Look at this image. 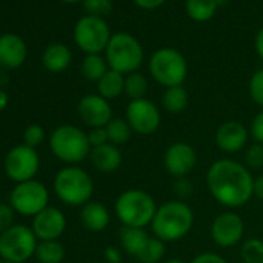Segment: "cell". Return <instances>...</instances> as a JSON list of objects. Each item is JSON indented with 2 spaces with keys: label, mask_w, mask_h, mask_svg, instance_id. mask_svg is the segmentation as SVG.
I'll use <instances>...</instances> for the list:
<instances>
[{
  "label": "cell",
  "mask_w": 263,
  "mask_h": 263,
  "mask_svg": "<svg viewBox=\"0 0 263 263\" xmlns=\"http://www.w3.org/2000/svg\"><path fill=\"white\" fill-rule=\"evenodd\" d=\"M206 186L212 198L228 209L241 208L254 197L251 171L232 158H220L209 166Z\"/></svg>",
  "instance_id": "cell-1"
},
{
  "label": "cell",
  "mask_w": 263,
  "mask_h": 263,
  "mask_svg": "<svg viewBox=\"0 0 263 263\" xmlns=\"http://www.w3.org/2000/svg\"><path fill=\"white\" fill-rule=\"evenodd\" d=\"M195 215L192 208L183 200H169L158 206L151 223L154 237L164 243L183 240L194 228Z\"/></svg>",
  "instance_id": "cell-2"
},
{
  "label": "cell",
  "mask_w": 263,
  "mask_h": 263,
  "mask_svg": "<svg viewBox=\"0 0 263 263\" xmlns=\"http://www.w3.org/2000/svg\"><path fill=\"white\" fill-rule=\"evenodd\" d=\"M158 206L155 198L143 189H125L115 201V215L122 226L143 228L151 226Z\"/></svg>",
  "instance_id": "cell-3"
},
{
  "label": "cell",
  "mask_w": 263,
  "mask_h": 263,
  "mask_svg": "<svg viewBox=\"0 0 263 263\" xmlns=\"http://www.w3.org/2000/svg\"><path fill=\"white\" fill-rule=\"evenodd\" d=\"M48 144L53 155L68 166H76L88 158L91 152L88 135L82 128L71 124H62L54 128Z\"/></svg>",
  "instance_id": "cell-4"
},
{
  "label": "cell",
  "mask_w": 263,
  "mask_h": 263,
  "mask_svg": "<svg viewBox=\"0 0 263 263\" xmlns=\"http://www.w3.org/2000/svg\"><path fill=\"white\" fill-rule=\"evenodd\" d=\"M58 198L68 206H84L95 192V183L87 171L79 166H67L61 169L53 183Z\"/></svg>",
  "instance_id": "cell-5"
},
{
  "label": "cell",
  "mask_w": 263,
  "mask_h": 263,
  "mask_svg": "<svg viewBox=\"0 0 263 263\" xmlns=\"http://www.w3.org/2000/svg\"><path fill=\"white\" fill-rule=\"evenodd\" d=\"M144 59V50L137 37L128 33H116L105 48V61L110 70L124 76L138 71Z\"/></svg>",
  "instance_id": "cell-6"
},
{
  "label": "cell",
  "mask_w": 263,
  "mask_h": 263,
  "mask_svg": "<svg viewBox=\"0 0 263 263\" xmlns=\"http://www.w3.org/2000/svg\"><path fill=\"white\" fill-rule=\"evenodd\" d=\"M149 70L160 85L166 88L178 87L183 85L187 76V62L180 51L174 48H160L152 54Z\"/></svg>",
  "instance_id": "cell-7"
},
{
  "label": "cell",
  "mask_w": 263,
  "mask_h": 263,
  "mask_svg": "<svg viewBox=\"0 0 263 263\" xmlns=\"http://www.w3.org/2000/svg\"><path fill=\"white\" fill-rule=\"evenodd\" d=\"M37 237L25 224H13L0 234V257L11 263H24L36 254Z\"/></svg>",
  "instance_id": "cell-8"
},
{
  "label": "cell",
  "mask_w": 263,
  "mask_h": 263,
  "mask_svg": "<svg viewBox=\"0 0 263 263\" xmlns=\"http://www.w3.org/2000/svg\"><path fill=\"white\" fill-rule=\"evenodd\" d=\"M50 194L45 184L37 180L17 183L10 194V204L16 212L25 217H36L48 208Z\"/></svg>",
  "instance_id": "cell-9"
},
{
  "label": "cell",
  "mask_w": 263,
  "mask_h": 263,
  "mask_svg": "<svg viewBox=\"0 0 263 263\" xmlns=\"http://www.w3.org/2000/svg\"><path fill=\"white\" fill-rule=\"evenodd\" d=\"M108 25L95 16H85L78 21L74 27V42L87 54H99L110 42Z\"/></svg>",
  "instance_id": "cell-10"
},
{
  "label": "cell",
  "mask_w": 263,
  "mask_h": 263,
  "mask_svg": "<svg viewBox=\"0 0 263 263\" xmlns=\"http://www.w3.org/2000/svg\"><path fill=\"white\" fill-rule=\"evenodd\" d=\"M125 121L138 135H152L161 125V111L155 102L147 98L134 99L127 104Z\"/></svg>",
  "instance_id": "cell-11"
},
{
  "label": "cell",
  "mask_w": 263,
  "mask_h": 263,
  "mask_svg": "<svg viewBox=\"0 0 263 263\" xmlns=\"http://www.w3.org/2000/svg\"><path fill=\"white\" fill-rule=\"evenodd\" d=\"M41 166V158L36 149L28 147L27 144H21L13 147L5 157V174L10 180L16 183H25L34 180Z\"/></svg>",
  "instance_id": "cell-12"
},
{
  "label": "cell",
  "mask_w": 263,
  "mask_h": 263,
  "mask_svg": "<svg viewBox=\"0 0 263 263\" xmlns=\"http://www.w3.org/2000/svg\"><path fill=\"white\" fill-rule=\"evenodd\" d=\"M245 237V221L232 211L218 214L211 224V238L220 248L237 246Z\"/></svg>",
  "instance_id": "cell-13"
},
{
  "label": "cell",
  "mask_w": 263,
  "mask_h": 263,
  "mask_svg": "<svg viewBox=\"0 0 263 263\" xmlns=\"http://www.w3.org/2000/svg\"><path fill=\"white\" fill-rule=\"evenodd\" d=\"M163 164L166 172L174 178L187 177L197 164V152L194 146L184 141L172 143L164 151Z\"/></svg>",
  "instance_id": "cell-14"
},
{
  "label": "cell",
  "mask_w": 263,
  "mask_h": 263,
  "mask_svg": "<svg viewBox=\"0 0 263 263\" xmlns=\"http://www.w3.org/2000/svg\"><path fill=\"white\" fill-rule=\"evenodd\" d=\"M249 130L240 121H226L218 125L215 132V146L228 155H234L248 147Z\"/></svg>",
  "instance_id": "cell-15"
},
{
  "label": "cell",
  "mask_w": 263,
  "mask_h": 263,
  "mask_svg": "<svg viewBox=\"0 0 263 263\" xmlns=\"http://www.w3.org/2000/svg\"><path fill=\"white\" fill-rule=\"evenodd\" d=\"M79 118L90 128L105 127L113 119L111 105L101 95H85L78 104Z\"/></svg>",
  "instance_id": "cell-16"
},
{
  "label": "cell",
  "mask_w": 263,
  "mask_h": 263,
  "mask_svg": "<svg viewBox=\"0 0 263 263\" xmlns=\"http://www.w3.org/2000/svg\"><path fill=\"white\" fill-rule=\"evenodd\" d=\"M67 228V218L64 212L58 208H45L36 217H33V232L36 234L37 240L48 241V240H59Z\"/></svg>",
  "instance_id": "cell-17"
},
{
  "label": "cell",
  "mask_w": 263,
  "mask_h": 263,
  "mask_svg": "<svg viewBox=\"0 0 263 263\" xmlns=\"http://www.w3.org/2000/svg\"><path fill=\"white\" fill-rule=\"evenodd\" d=\"M27 59V45L17 34L7 33L0 36V67L13 70L21 67Z\"/></svg>",
  "instance_id": "cell-18"
},
{
  "label": "cell",
  "mask_w": 263,
  "mask_h": 263,
  "mask_svg": "<svg viewBox=\"0 0 263 263\" xmlns=\"http://www.w3.org/2000/svg\"><path fill=\"white\" fill-rule=\"evenodd\" d=\"M88 158L93 167L102 174H111L118 171L122 164V152L119 151L118 146L110 144V143L98 146V147H91Z\"/></svg>",
  "instance_id": "cell-19"
},
{
  "label": "cell",
  "mask_w": 263,
  "mask_h": 263,
  "mask_svg": "<svg viewBox=\"0 0 263 263\" xmlns=\"http://www.w3.org/2000/svg\"><path fill=\"white\" fill-rule=\"evenodd\" d=\"M110 211L105 204L90 200L81 209V221L91 232H102L110 224Z\"/></svg>",
  "instance_id": "cell-20"
},
{
  "label": "cell",
  "mask_w": 263,
  "mask_h": 263,
  "mask_svg": "<svg viewBox=\"0 0 263 263\" xmlns=\"http://www.w3.org/2000/svg\"><path fill=\"white\" fill-rule=\"evenodd\" d=\"M149 238V232L143 228L121 226L119 229V248L122 249V252L134 258H137V255L141 252Z\"/></svg>",
  "instance_id": "cell-21"
},
{
  "label": "cell",
  "mask_w": 263,
  "mask_h": 263,
  "mask_svg": "<svg viewBox=\"0 0 263 263\" xmlns=\"http://www.w3.org/2000/svg\"><path fill=\"white\" fill-rule=\"evenodd\" d=\"M44 67L51 73H62L71 64V51L64 44H51L42 54Z\"/></svg>",
  "instance_id": "cell-22"
},
{
  "label": "cell",
  "mask_w": 263,
  "mask_h": 263,
  "mask_svg": "<svg viewBox=\"0 0 263 263\" xmlns=\"http://www.w3.org/2000/svg\"><path fill=\"white\" fill-rule=\"evenodd\" d=\"M124 85H125V76L122 73L108 68V71L98 82V95H101L107 101L116 99L124 93Z\"/></svg>",
  "instance_id": "cell-23"
},
{
  "label": "cell",
  "mask_w": 263,
  "mask_h": 263,
  "mask_svg": "<svg viewBox=\"0 0 263 263\" xmlns=\"http://www.w3.org/2000/svg\"><path fill=\"white\" fill-rule=\"evenodd\" d=\"M161 104H163V108L171 115H178L184 111L189 104L187 90L183 85L166 88V91L161 96Z\"/></svg>",
  "instance_id": "cell-24"
},
{
  "label": "cell",
  "mask_w": 263,
  "mask_h": 263,
  "mask_svg": "<svg viewBox=\"0 0 263 263\" xmlns=\"http://www.w3.org/2000/svg\"><path fill=\"white\" fill-rule=\"evenodd\" d=\"M218 7V0H186V13L195 22L209 21Z\"/></svg>",
  "instance_id": "cell-25"
},
{
  "label": "cell",
  "mask_w": 263,
  "mask_h": 263,
  "mask_svg": "<svg viewBox=\"0 0 263 263\" xmlns=\"http://www.w3.org/2000/svg\"><path fill=\"white\" fill-rule=\"evenodd\" d=\"M105 132H107L108 143L115 144L118 147L128 143L130 138H132V134H134V130H132V127L128 125L125 118L124 119L122 118H113L105 125Z\"/></svg>",
  "instance_id": "cell-26"
},
{
  "label": "cell",
  "mask_w": 263,
  "mask_h": 263,
  "mask_svg": "<svg viewBox=\"0 0 263 263\" xmlns=\"http://www.w3.org/2000/svg\"><path fill=\"white\" fill-rule=\"evenodd\" d=\"M34 255L39 263H61L65 257V249L59 240L39 241Z\"/></svg>",
  "instance_id": "cell-27"
},
{
  "label": "cell",
  "mask_w": 263,
  "mask_h": 263,
  "mask_svg": "<svg viewBox=\"0 0 263 263\" xmlns=\"http://www.w3.org/2000/svg\"><path fill=\"white\" fill-rule=\"evenodd\" d=\"M81 71L85 79L98 84L101 78L108 71V64L101 54H87L85 59L82 61Z\"/></svg>",
  "instance_id": "cell-28"
},
{
  "label": "cell",
  "mask_w": 263,
  "mask_h": 263,
  "mask_svg": "<svg viewBox=\"0 0 263 263\" xmlns=\"http://www.w3.org/2000/svg\"><path fill=\"white\" fill-rule=\"evenodd\" d=\"M166 255V243L160 238L151 235L141 252L137 255V260L140 263H160Z\"/></svg>",
  "instance_id": "cell-29"
},
{
  "label": "cell",
  "mask_w": 263,
  "mask_h": 263,
  "mask_svg": "<svg viewBox=\"0 0 263 263\" xmlns=\"http://www.w3.org/2000/svg\"><path fill=\"white\" fill-rule=\"evenodd\" d=\"M147 88H149V82H147L146 76L141 74L140 71L130 73V74L125 76L124 93L130 98V101L146 98Z\"/></svg>",
  "instance_id": "cell-30"
},
{
  "label": "cell",
  "mask_w": 263,
  "mask_h": 263,
  "mask_svg": "<svg viewBox=\"0 0 263 263\" xmlns=\"http://www.w3.org/2000/svg\"><path fill=\"white\" fill-rule=\"evenodd\" d=\"M240 257L243 263H263V240L258 237H249L243 240Z\"/></svg>",
  "instance_id": "cell-31"
},
{
  "label": "cell",
  "mask_w": 263,
  "mask_h": 263,
  "mask_svg": "<svg viewBox=\"0 0 263 263\" xmlns=\"http://www.w3.org/2000/svg\"><path fill=\"white\" fill-rule=\"evenodd\" d=\"M245 166L249 171H258L263 167V144L254 143L245 149Z\"/></svg>",
  "instance_id": "cell-32"
},
{
  "label": "cell",
  "mask_w": 263,
  "mask_h": 263,
  "mask_svg": "<svg viewBox=\"0 0 263 263\" xmlns=\"http://www.w3.org/2000/svg\"><path fill=\"white\" fill-rule=\"evenodd\" d=\"M113 4L111 0H84V10L87 16L104 17L111 13Z\"/></svg>",
  "instance_id": "cell-33"
},
{
  "label": "cell",
  "mask_w": 263,
  "mask_h": 263,
  "mask_svg": "<svg viewBox=\"0 0 263 263\" xmlns=\"http://www.w3.org/2000/svg\"><path fill=\"white\" fill-rule=\"evenodd\" d=\"M249 95L251 99L263 108V68L257 70L249 79Z\"/></svg>",
  "instance_id": "cell-34"
},
{
  "label": "cell",
  "mask_w": 263,
  "mask_h": 263,
  "mask_svg": "<svg viewBox=\"0 0 263 263\" xmlns=\"http://www.w3.org/2000/svg\"><path fill=\"white\" fill-rule=\"evenodd\" d=\"M45 140V130L42 125L39 124H31L27 127L25 134H24V141L28 147L36 149L37 146H41Z\"/></svg>",
  "instance_id": "cell-35"
},
{
  "label": "cell",
  "mask_w": 263,
  "mask_h": 263,
  "mask_svg": "<svg viewBox=\"0 0 263 263\" xmlns=\"http://www.w3.org/2000/svg\"><path fill=\"white\" fill-rule=\"evenodd\" d=\"M174 192L177 194L178 200H186L194 194V183L187 177L175 178L174 181Z\"/></svg>",
  "instance_id": "cell-36"
},
{
  "label": "cell",
  "mask_w": 263,
  "mask_h": 263,
  "mask_svg": "<svg viewBox=\"0 0 263 263\" xmlns=\"http://www.w3.org/2000/svg\"><path fill=\"white\" fill-rule=\"evenodd\" d=\"M14 209L11 204L0 203V234L5 232L14 224Z\"/></svg>",
  "instance_id": "cell-37"
},
{
  "label": "cell",
  "mask_w": 263,
  "mask_h": 263,
  "mask_svg": "<svg viewBox=\"0 0 263 263\" xmlns=\"http://www.w3.org/2000/svg\"><path fill=\"white\" fill-rule=\"evenodd\" d=\"M249 135L254 140V143L263 144V108L254 116L249 125Z\"/></svg>",
  "instance_id": "cell-38"
},
{
  "label": "cell",
  "mask_w": 263,
  "mask_h": 263,
  "mask_svg": "<svg viewBox=\"0 0 263 263\" xmlns=\"http://www.w3.org/2000/svg\"><path fill=\"white\" fill-rule=\"evenodd\" d=\"M87 135H88V141H90V146L91 147H98V146H102V144H107L108 143L105 127L90 128V132H88Z\"/></svg>",
  "instance_id": "cell-39"
},
{
  "label": "cell",
  "mask_w": 263,
  "mask_h": 263,
  "mask_svg": "<svg viewBox=\"0 0 263 263\" xmlns=\"http://www.w3.org/2000/svg\"><path fill=\"white\" fill-rule=\"evenodd\" d=\"M191 263H228V261L224 260V257H221L217 252H200L191 260Z\"/></svg>",
  "instance_id": "cell-40"
},
{
  "label": "cell",
  "mask_w": 263,
  "mask_h": 263,
  "mask_svg": "<svg viewBox=\"0 0 263 263\" xmlns=\"http://www.w3.org/2000/svg\"><path fill=\"white\" fill-rule=\"evenodd\" d=\"M104 258L107 263H121L122 261V249L116 246H107L104 249Z\"/></svg>",
  "instance_id": "cell-41"
},
{
  "label": "cell",
  "mask_w": 263,
  "mask_h": 263,
  "mask_svg": "<svg viewBox=\"0 0 263 263\" xmlns=\"http://www.w3.org/2000/svg\"><path fill=\"white\" fill-rule=\"evenodd\" d=\"M134 2L143 10H155L158 7H161L166 0H134Z\"/></svg>",
  "instance_id": "cell-42"
},
{
  "label": "cell",
  "mask_w": 263,
  "mask_h": 263,
  "mask_svg": "<svg viewBox=\"0 0 263 263\" xmlns=\"http://www.w3.org/2000/svg\"><path fill=\"white\" fill-rule=\"evenodd\" d=\"M254 197L263 201V174L254 178Z\"/></svg>",
  "instance_id": "cell-43"
},
{
  "label": "cell",
  "mask_w": 263,
  "mask_h": 263,
  "mask_svg": "<svg viewBox=\"0 0 263 263\" xmlns=\"http://www.w3.org/2000/svg\"><path fill=\"white\" fill-rule=\"evenodd\" d=\"M255 50H257V54L263 59V28L255 36Z\"/></svg>",
  "instance_id": "cell-44"
},
{
  "label": "cell",
  "mask_w": 263,
  "mask_h": 263,
  "mask_svg": "<svg viewBox=\"0 0 263 263\" xmlns=\"http://www.w3.org/2000/svg\"><path fill=\"white\" fill-rule=\"evenodd\" d=\"M8 101H10V98H8V93H7L5 90L0 88V111L7 108V105H8Z\"/></svg>",
  "instance_id": "cell-45"
},
{
  "label": "cell",
  "mask_w": 263,
  "mask_h": 263,
  "mask_svg": "<svg viewBox=\"0 0 263 263\" xmlns=\"http://www.w3.org/2000/svg\"><path fill=\"white\" fill-rule=\"evenodd\" d=\"M163 263H186L183 258H178V257H174V258H167L166 261H163Z\"/></svg>",
  "instance_id": "cell-46"
},
{
  "label": "cell",
  "mask_w": 263,
  "mask_h": 263,
  "mask_svg": "<svg viewBox=\"0 0 263 263\" xmlns=\"http://www.w3.org/2000/svg\"><path fill=\"white\" fill-rule=\"evenodd\" d=\"M62 2H67V4H74V2H79V0H62Z\"/></svg>",
  "instance_id": "cell-47"
},
{
  "label": "cell",
  "mask_w": 263,
  "mask_h": 263,
  "mask_svg": "<svg viewBox=\"0 0 263 263\" xmlns=\"http://www.w3.org/2000/svg\"><path fill=\"white\" fill-rule=\"evenodd\" d=\"M0 263H11V261H7V260H0Z\"/></svg>",
  "instance_id": "cell-48"
}]
</instances>
